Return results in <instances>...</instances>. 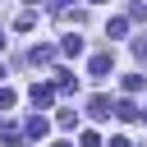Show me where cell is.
I'll list each match as a JSON object with an SVG mask.
<instances>
[{
  "instance_id": "6da1fadb",
  "label": "cell",
  "mask_w": 147,
  "mask_h": 147,
  "mask_svg": "<svg viewBox=\"0 0 147 147\" xmlns=\"http://www.w3.org/2000/svg\"><path fill=\"white\" fill-rule=\"evenodd\" d=\"M87 74H92V78H110V51H96V55L87 60Z\"/></svg>"
},
{
  "instance_id": "7a4b0ae2",
  "label": "cell",
  "mask_w": 147,
  "mask_h": 147,
  "mask_svg": "<svg viewBox=\"0 0 147 147\" xmlns=\"http://www.w3.org/2000/svg\"><path fill=\"white\" fill-rule=\"evenodd\" d=\"M55 92H60L55 83H32V92H28V96H32V106H51V101H55Z\"/></svg>"
},
{
  "instance_id": "3957f363",
  "label": "cell",
  "mask_w": 147,
  "mask_h": 147,
  "mask_svg": "<svg viewBox=\"0 0 147 147\" xmlns=\"http://www.w3.org/2000/svg\"><path fill=\"white\" fill-rule=\"evenodd\" d=\"M23 133H28V138H46V133H51V119H46V115H32V119L23 124Z\"/></svg>"
},
{
  "instance_id": "277c9868",
  "label": "cell",
  "mask_w": 147,
  "mask_h": 147,
  "mask_svg": "<svg viewBox=\"0 0 147 147\" xmlns=\"http://www.w3.org/2000/svg\"><path fill=\"white\" fill-rule=\"evenodd\" d=\"M87 110H92V115H96V119H110V115H115V106H110V101H106V96H101V92H96V96H92V101H87Z\"/></svg>"
},
{
  "instance_id": "5b68a950",
  "label": "cell",
  "mask_w": 147,
  "mask_h": 147,
  "mask_svg": "<svg viewBox=\"0 0 147 147\" xmlns=\"http://www.w3.org/2000/svg\"><path fill=\"white\" fill-rule=\"evenodd\" d=\"M0 142H5V147H18V142H23V129L5 119V124H0Z\"/></svg>"
},
{
  "instance_id": "8992f818",
  "label": "cell",
  "mask_w": 147,
  "mask_h": 147,
  "mask_svg": "<svg viewBox=\"0 0 147 147\" xmlns=\"http://www.w3.org/2000/svg\"><path fill=\"white\" fill-rule=\"evenodd\" d=\"M28 60H32V64H51V60H55V46H32Z\"/></svg>"
},
{
  "instance_id": "52a82bcc",
  "label": "cell",
  "mask_w": 147,
  "mask_h": 147,
  "mask_svg": "<svg viewBox=\"0 0 147 147\" xmlns=\"http://www.w3.org/2000/svg\"><path fill=\"white\" fill-rule=\"evenodd\" d=\"M55 87H60V92H78V78H74L69 69H60V74H55Z\"/></svg>"
},
{
  "instance_id": "ba28073f",
  "label": "cell",
  "mask_w": 147,
  "mask_h": 147,
  "mask_svg": "<svg viewBox=\"0 0 147 147\" xmlns=\"http://www.w3.org/2000/svg\"><path fill=\"white\" fill-rule=\"evenodd\" d=\"M14 28H18V32H32V28H37V14H32V9H23V14L14 18Z\"/></svg>"
},
{
  "instance_id": "9c48e42d",
  "label": "cell",
  "mask_w": 147,
  "mask_h": 147,
  "mask_svg": "<svg viewBox=\"0 0 147 147\" xmlns=\"http://www.w3.org/2000/svg\"><path fill=\"white\" fill-rule=\"evenodd\" d=\"M60 51H64V55H83V37H74V32H69V37L60 41Z\"/></svg>"
},
{
  "instance_id": "30bf717a",
  "label": "cell",
  "mask_w": 147,
  "mask_h": 147,
  "mask_svg": "<svg viewBox=\"0 0 147 147\" xmlns=\"http://www.w3.org/2000/svg\"><path fill=\"white\" fill-rule=\"evenodd\" d=\"M124 32H129V18H110L106 23V37H124Z\"/></svg>"
},
{
  "instance_id": "8fae6325",
  "label": "cell",
  "mask_w": 147,
  "mask_h": 147,
  "mask_svg": "<svg viewBox=\"0 0 147 147\" xmlns=\"http://www.w3.org/2000/svg\"><path fill=\"white\" fill-rule=\"evenodd\" d=\"M115 115H119V119H138V106H133V101H115Z\"/></svg>"
},
{
  "instance_id": "7c38bea8",
  "label": "cell",
  "mask_w": 147,
  "mask_h": 147,
  "mask_svg": "<svg viewBox=\"0 0 147 147\" xmlns=\"http://www.w3.org/2000/svg\"><path fill=\"white\" fill-rule=\"evenodd\" d=\"M55 124H60V129H78V110H60Z\"/></svg>"
},
{
  "instance_id": "4fadbf2b",
  "label": "cell",
  "mask_w": 147,
  "mask_h": 147,
  "mask_svg": "<svg viewBox=\"0 0 147 147\" xmlns=\"http://www.w3.org/2000/svg\"><path fill=\"white\" fill-rule=\"evenodd\" d=\"M124 92H142V74H129L124 78Z\"/></svg>"
},
{
  "instance_id": "5bb4252c",
  "label": "cell",
  "mask_w": 147,
  "mask_h": 147,
  "mask_svg": "<svg viewBox=\"0 0 147 147\" xmlns=\"http://www.w3.org/2000/svg\"><path fill=\"white\" fill-rule=\"evenodd\" d=\"M14 101H18V96H14V87H0V110H9Z\"/></svg>"
},
{
  "instance_id": "9a60e30c",
  "label": "cell",
  "mask_w": 147,
  "mask_h": 147,
  "mask_svg": "<svg viewBox=\"0 0 147 147\" xmlns=\"http://www.w3.org/2000/svg\"><path fill=\"white\" fill-rule=\"evenodd\" d=\"M78 142H83V147H101V138H96V133H92V129H87V133H83V138H78Z\"/></svg>"
},
{
  "instance_id": "2e32d148",
  "label": "cell",
  "mask_w": 147,
  "mask_h": 147,
  "mask_svg": "<svg viewBox=\"0 0 147 147\" xmlns=\"http://www.w3.org/2000/svg\"><path fill=\"white\" fill-rule=\"evenodd\" d=\"M110 147H133V142L129 138H110Z\"/></svg>"
},
{
  "instance_id": "e0dca14e",
  "label": "cell",
  "mask_w": 147,
  "mask_h": 147,
  "mask_svg": "<svg viewBox=\"0 0 147 147\" xmlns=\"http://www.w3.org/2000/svg\"><path fill=\"white\" fill-rule=\"evenodd\" d=\"M46 5H55V9H69V0H46Z\"/></svg>"
},
{
  "instance_id": "ac0fdd59",
  "label": "cell",
  "mask_w": 147,
  "mask_h": 147,
  "mask_svg": "<svg viewBox=\"0 0 147 147\" xmlns=\"http://www.w3.org/2000/svg\"><path fill=\"white\" fill-rule=\"evenodd\" d=\"M87 5H110V0H87Z\"/></svg>"
},
{
  "instance_id": "d6986e66",
  "label": "cell",
  "mask_w": 147,
  "mask_h": 147,
  "mask_svg": "<svg viewBox=\"0 0 147 147\" xmlns=\"http://www.w3.org/2000/svg\"><path fill=\"white\" fill-rule=\"evenodd\" d=\"M51 147H74V142H51Z\"/></svg>"
},
{
  "instance_id": "ffe728a7",
  "label": "cell",
  "mask_w": 147,
  "mask_h": 147,
  "mask_svg": "<svg viewBox=\"0 0 147 147\" xmlns=\"http://www.w3.org/2000/svg\"><path fill=\"white\" fill-rule=\"evenodd\" d=\"M0 78H5V69H0Z\"/></svg>"
},
{
  "instance_id": "44dd1931",
  "label": "cell",
  "mask_w": 147,
  "mask_h": 147,
  "mask_svg": "<svg viewBox=\"0 0 147 147\" xmlns=\"http://www.w3.org/2000/svg\"><path fill=\"white\" fill-rule=\"evenodd\" d=\"M142 119H147V115H142Z\"/></svg>"
}]
</instances>
